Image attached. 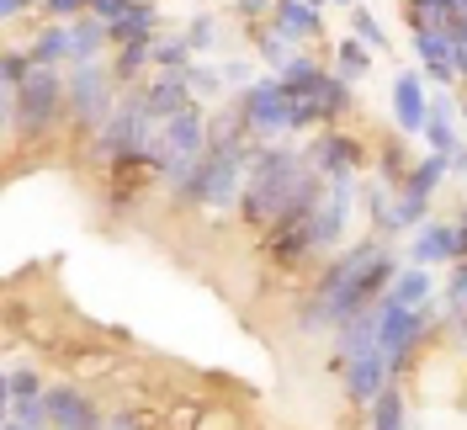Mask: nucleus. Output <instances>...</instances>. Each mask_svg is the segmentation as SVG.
<instances>
[{
  "label": "nucleus",
  "mask_w": 467,
  "mask_h": 430,
  "mask_svg": "<svg viewBox=\"0 0 467 430\" xmlns=\"http://www.w3.org/2000/svg\"><path fill=\"white\" fill-rule=\"evenodd\" d=\"M399 271H404V260L393 256L388 239H378V234L346 245L340 256L319 260L314 282H308L303 303H297V335H335L356 314L378 309Z\"/></svg>",
  "instance_id": "f257e3e1"
},
{
  "label": "nucleus",
  "mask_w": 467,
  "mask_h": 430,
  "mask_svg": "<svg viewBox=\"0 0 467 430\" xmlns=\"http://www.w3.org/2000/svg\"><path fill=\"white\" fill-rule=\"evenodd\" d=\"M436 324H446L441 319V309H404V303H393V298H382L378 303V345L382 356L393 362V377L404 383L409 372H414V356L425 351V341L436 335Z\"/></svg>",
  "instance_id": "f03ea898"
},
{
  "label": "nucleus",
  "mask_w": 467,
  "mask_h": 430,
  "mask_svg": "<svg viewBox=\"0 0 467 430\" xmlns=\"http://www.w3.org/2000/svg\"><path fill=\"white\" fill-rule=\"evenodd\" d=\"M234 112L250 128L255 143H287L292 133H297V101H292V90L282 86L276 75H265V80H255L250 90H239V96H234Z\"/></svg>",
  "instance_id": "7ed1b4c3"
},
{
  "label": "nucleus",
  "mask_w": 467,
  "mask_h": 430,
  "mask_svg": "<svg viewBox=\"0 0 467 430\" xmlns=\"http://www.w3.org/2000/svg\"><path fill=\"white\" fill-rule=\"evenodd\" d=\"M117 101H122V86H117L112 64H75L64 75V107H69V128L75 133L90 139L117 112Z\"/></svg>",
  "instance_id": "20e7f679"
},
{
  "label": "nucleus",
  "mask_w": 467,
  "mask_h": 430,
  "mask_svg": "<svg viewBox=\"0 0 467 430\" xmlns=\"http://www.w3.org/2000/svg\"><path fill=\"white\" fill-rule=\"evenodd\" d=\"M350 218H356V181H324V197L308 213V239L319 256H340L350 245Z\"/></svg>",
  "instance_id": "39448f33"
},
{
  "label": "nucleus",
  "mask_w": 467,
  "mask_h": 430,
  "mask_svg": "<svg viewBox=\"0 0 467 430\" xmlns=\"http://www.w3.org/2000/svg\"><path fill=\"white\" fill-rule=\"evenodd\" d=\"M303 154H308V165H314L324 181H356L372 149L356 139L350 128H324V133H314V143H308Z\"/></svg>",
  "instance_id": "423d86ee"
},
{
  "label": "nucleus",
  "mask_w": 467,
  "mask_h": 430,
  "mask_svg": "<svg viewBox=\"0 0 467 430\" xmlns=\"http://www.w3.org/2000/svg\"><path fill=\"white\" fill-rule=\"evenodd\" d=\"M457 260H467V229L457 218H425L409 234V266L436 271V266H457Z\"/></svg>",
  "instance_id": "0eeeda50"
},
{
  "label": "nucleus",
  "mask_w": 467,
  "mask_h": 430,
  "mask_svg": "<svg viewBox=\"0 0 467 430\" xmlns=\"http://www.w3.org/2000/svg\"><path fill=\"white\" fill-rule=\"evenodd\" d=\"M48 414H54V430H107V404L96 399V388L64 377L48 388Z\"/></svg>",
  "instance_id": "6e6552de"
},
{
  "label": "nucleus",
  "mask_w": 467,
  "mask_h": 430,
  "mask_svg": "<svg viewBox=\"0 0 467 430\" xmlns=\"http://www.w3.org/2000/svg\"><path fill=\"white\" fill-rule=\"evenodd\" d=\"M340 377H346V399L356 404V409H367L382 388H393V383H399V377H393V362L382 356V345H372L367 356H356Z\"/></svg>",
  "instance_id": "1a4fd4ad"
},
{
  "label": "nucleus",
  "mask_w": 467,
  "mask_h": 430,
  "mask_svg": "<svg viewBox=\"0 0 467 430\" xmlns=\"http://www.w3.org/2000/svg\"><path fill=\"white\" fill-rule=\"evenodd\" d=\"M393 122H399V133H425V122H431V86H425V69L393 75Z\"/></svg>",
  "instance_id": "9d476101"
},
{
  "label": "nucleus",
  "mask_w": 467,
  "mask_h": 430,
  "mask_svg": "<svg viewBox=\"0 0 467 430\" xmlns=\"http://www.w3.org/2000/svg\"><path fill=\"white\" fill-rule=\"evenodd\" d=\"M139 96H144V107H149L154 122H171L175 112L197 107V96H192V86H186V75H149L144 86H139Z\"/></svg>",
  "instance_id": "9b49d317"
},
{
  "label": "nucleus",
  "mask_w": 467,
  "mask_h": 430,
  "mask_svg": "<svg viewBox=\"0 0 467 430\" xmlns=\"http://www.w3.org/2000/svg\"><path fill=\"white\" fill-rule=\"evenodd\" d=\"M451 181V165H446V154H425V160H414V171L404 175V186H399V197L414 202L420 213H431L436 207V192Z\"/></svg>",
  "instance_id": "f8f14e48"
},
{
  "label": "nucleus",
  "mask_w": 467,
  "mask_h": 430,
  "mask_svg": "<svg viewBox=\"0 0 467 430\" xmlns=\"http://www.w3.org/2000/svg\"><path fill=\"white\" fill-rule=\"evenodd\" d=\"M22 48L32 54L37 69H58V64H75V32H69V22H43V27H32Z\"/></svg>",
  "instance_id": "ddd939ff"
},
{
  "label": "nucleus",
  "mask_w": 467,
  "mask_h": 430,
  "mask_svg": "<svg viewBox=\"0 0 467 430\" xmlns=\"http://www.w3.org/2000/svg\"><path fill=\"white\" fill-rule=\"evenodd\" d=\"M271 22L287 32L297 48H303V43H314V37H324V16H319V5H308V0H276Z\"/></svg>",
  "instance_id": "4468645a"
},
{
  "label": "nucleus",
  "mask_w": 467,
  "mask_h": 430,
  "mask_svg": "<svg viewBox=\"0 0 467 430\" xmlns=\"http://www.w3.org/2000/svg\"><path fill=\"white\" fill-rule=\"evenodd\" d=\"M58 362H64V377H75V383H96V377H112L117 367H122L112 345H80V351H58Z\"/></svg>",
  "instance_id": "2eb2a0df"
},
{
  "label": "nucleus",
  "mask_w": 467,
  "mask_h": 430,
  "mask_svg": "<svg viewBox=\"0 0 467 430\" xmlns=\"http://www.w3.org/2000/svg\"><path fill=\"white\" fill-rule=\"evenodd\" d=\"M367 420L361 430H409V399H404V383H393V388H382L378 399L361 409Z\"/></svg>",
  "instance_id": "dca6fc26"
},
{
  "label": "nucleus",
  "mask_w": 467,
  "mask_h": 430,
  "mask_svg": "<svg viewBox=\"0 0 467 430\" xmlns=\"http://www.w3.org/2000/svg\"><path fill=\"white\" fill-rule=\"evenodd\" d=\"M54 383L37 362H11L5 367V383H0V404H16V399H43Z\"/></svg>",
  "instance_id": "f3484780"
},
{
  "label": "nucleus",
  "mask_w": 467,
  "mask_h": 430,
  "mask_svg": "<svg viewBox=\"0 0 467 430\" xmlns=\"http://www.w3.org/2000/svg\"><path fill=\"white\" fill-rule=\"evenodd\" d=\"M388 298L393 303H404V309H425V303H436V271H425V266H404L393 287H388Z\"/></svg>",
  "instance_id": "a211bd4d"
},
{
  "label": "nucleus",
  "mask_w": 467,
  "mask_h": 430,
  "mask_svg": "<svg viewBox=\"0 0 467 430\" xmlns=\"http://www.w3.org/2000/svg\"><path fill=\"white\" fill-rule=\"evenodd\" d=\"M250 48H255V54H261L265 64L276 69V75H282L292 58L303 54V48H297V43H292V37H287L282 27H276V22H261V27H250Z\"/></svg>",
  "instance_id": "6ab92c4d"
},
{
  "label": "nucleus",
  "mask_w": 467,
  "mask_h": 430,
  "mask_svg": "<svg viewBox=\"0 0 467 430\" xmlns=\"http://www.w3.org/2000/svg\"><path fill=\"white\" fill-rule=\"evenodd\" d=\"M160 11L144 5V11H133V16H122L112 27V48H154V37H160Z\"/></svg>",
  "instance_id": "aec40b11"
},
{
  "label": "nucleus",
  "mask_w": 467,
  "mask_h": 430,
  "mask_svg": "<svg viewBox=\"0 0 467 430\" xmlns=\"http://www.w3.org/2000/svg\"><path fill=\"white\" fill-rule=\"evenodd\" d=\"M192 64H197V54H192L186 32H160L154 37V75H186Z\"/></svg>",
  "instance_id": "412c9836"
},
{
  "label": "nucleus",
  "mask_w": 467,
  "mask_h": 430,
  "mask_svg": "<svg viewBox=\"0 0 467 430\" xmlns=\"http://www.w3.org/2000/svg\"><path fill=\"white\" fill-rule=\"evenodd\" d=\"M372 48H367V43H361V37H340V43H335V58H329V69H335V75H340V80H350V86H356V80H361V75H367V69H372Z\"/></svg>",
  "instance_id": "4be33fe9"
},
{
  "label": "nucleus",
  "mask_w": 467,
  "mask_h": 430,
  "mask_svg": "<svg viewBox=\"0 0 467 430\" xmlns=\"http://www.w3.org/2000/svg\"><path fill=\"white\" fill-rule=\"evenodd\" d=\"M186 86H192V96H197V107H223L234 90H229V80H223V69H213V64H192L186 69Z\"/></svg>",
  "instance_id": "5701e85b"
},
{
  "label": "nucleus",
  "mask_w": 467,
  "mask_h": 430,
  "mask_svg": "<svg viewBox=\"0 0 467 430\" xmlns=\"http://www.w3.org/2000/svg\"><path fill=\"white\" fill-rule=\"evenodd\" d=\"M414 171V160H404L399 139L378 143V186H404V175Z\"/></svg>",
  "instance_id": "b1692460"
},
{
  "label": "nucleus",
  "mask_w": 467,
  "mask_h": 430,
  "mask_svg": "<svg viewBox=\"0 0 467 430\" xmlns=\"http://www.w3.org/2000/svg\"><path fill=\"white\" fill-rule=\"evenodd\" d=\"M350 37H361L372 54H388V48H393L388 27H382V22L372 16V11H367V5H356V11H350Z\"/></svg>",
  "instance_id": "393cba45"
},
{
  "label": "nucleus",
  "mask_w": 467,
  "mask_h": 430,
  "mask_svg": "<svg viewBox=\"0 0 467 430\" xmlns=\"http://www.w3.org/2000/svg\"><path fill=\"white\" fill-rule=\"evenodd\" d=\"M32 69H37V64H32L27 48H5V58H0V90H22Z\"/></svg>",
  "instance_id": "a878e982"
},
{
  "label": "nucleus",
  "mask_w": 467,
  "mask_h": 430,
  "mask_svg": "<svg viewBox=\"0 0 467 430\" xmlns=\"http://www.w3.org/2000/svg\"><path fill=\"white\" fill-rule=\"evenodd\" d=\"M5 414H11V420H22L27 430H54V414H48V393H43V399H16V404H5Z\"/></svg>",
  "instance_id": "bb28decb"
},
{
  "label": "nucleus",
  "mask_w": 467,
  "mask_h": 430,
  "mask_svg": "<svg viewBox=\"0 0 467 430\" xmlns=\"http://www.w3.org/2000/svg\"><path fill=\"white\" fill-rule=\"evenodd\" d=\"M218 16H192V22H186V43H192V54H218Z\"/></svg>",
  "instance_id": "cd10ccee"
},
{
  "label": "nucleus",
  "mask_w": 467,
  "mask_h": 430,
  "mask_svg": "<svg viewBox=\"0 0 467 430\" xmlns=\"http://www.w3.org/2000/svg\"><path fill=\"white\" fill-rule=\"evenodd\" d=\"M197 430H250V425H244V414H239L234 404H207Z\"/></svg>",
  "instance_id": "c85d7f7f"
},
{
  "label": "nucleus",
  "mask_w": 467,
  "mask_h": 430,
  "mask_svg": "<svg viewBox=\"0 0 467 430\" xmlns=\"http://www.w3.org/2000/svg\"><path fill=\"white\" fill-rule=\"evenodd\" d=\"M133 11H144V0H90V16L107 22V27H117V22L133 16Z\"/></svg>",
  "instance_id": "c756f323"
},
{
  "label": "nucleus",
  "mask_w": 467,
  "mask_h": 430,
  "mask_svg": "<svg viewBox=\"0 0 467 430\" xmlns=\"http://www.w3.org/2000/svg\"><path fill=\"white\" fill-rule=\"evenodd\" d=\"M271 11H276V0H234V5H229L234 22H250V27L271 22Z\"/></svg>",
  "instance_id": "7c9ffc66"
},
{
  "label": "nucleus",
  "mask_w": 467,
  "mask_h": 430,
  "mask_svg": "<svg viewBox=\"0 0 467 430\" xmlns=\"http://www.w3.org/2000/svg\"><path fill=\"white\" fill-rule=\"evenodd\" d=\"M90 16V0H43V22H80Z\"/></svg>",
  "instance_id": "2f4dec72"
},
{
  "label": "nucleus",
  "mask_w": 467,
  "mask_h": 430,
  "mask_svg": "<svg viewBox=\"0 0 467 430\" xmlns=\"http://www.w3.org/2000/svg\"><path fill=\"white\" fill-rule=\"evenodd\" d=\"M0 430H27V425H22V420H11V414H5V420H0Z\"/></svg>",
  "instance_id": "473e14b6"
},
{
  "label": "nucleus",
  "mask_w": 467,
  "mask_h": 430,
  "mask_svg": "<svg viewBox=\"0 0 467 430\" xmlns=\"http://www.w3.org/2000/svg\"><path fill=\"white\" fill-rule=\"evenodd\" d=\"M329 5H340V11H356V0H329Z\"/></svg>",
  "instance_id": "72a5a7b5"
},
{
  "label": "nucleus",
  "mask_w": 467,
  "mask_h": 430,
  "mask_svg": "<svg viewBox=\"0 0 467 430\" xmlns=\"http://www.w3.org/2000/svg\"><path fill=\"white\" fill-rule=\"evenodd\" d=\"M457 224H462V229H467V207H457Z\"/></svg>",
  "instance_id": "f704fd0d"
},
{
  "label": "nucleus",
  "mask_w": 467,
  "mask_h": 430,
  "mask_svg": "<svg viewBox=\"0 0 467 430\" xmlns=\"http://www.w3.org/2000/svg\"><path fill=\"white\" fill-rule=\"evenodd\" d=\"M462 133H467V96H462Z\"/></svg>",
  "instance_id": "c9c22d12"
},
{
  "label": "nucleus",
  "mask_w": 467,
  "mask_h": 430,
  "mask_svg": "<svg viewBox=\"0 0 467 430\" xmlns=\"http://www.w3.org/2000/svg\"><path fill=\"white\" fill-rule=\"evenodd\" d=\"M308 5H319V11H324V5H329V0H308Z\"/></svg>",
  "instance_id": "e433bc0d"
},
{
  "label": "nucleus",
  "mask_w": 467,
  "mask_h": 430,
  "mask_svg": "<svg viewBox=\"0 0 467 430\" xmlns=\"http://www.w3.org/2000/svg\"><path fill=\"white\" fill-rule=\"evenodd\" d=\"M144 5H154V0H144Z\"/></svg>",
  "instance_id": "4c0bfd02"
}]
</instances>
